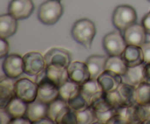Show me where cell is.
<instances>
[{"mask_svg": "<svg viewBox=\"0 0 150 124\" xmlns=\"http://www.w3.org/2000/svg\"><path fill=\"white\" fill-rule=\"evenodd\" d=\"M48 104L36 99L34 102L28 103L25 117L32 123H36L42 118L48 117Z\"/></svg>", "mask_w": 150, "mask_h": 124, "instance_id": "obj_18", "label": "cell"}, {"mask_svg": "<svg viewBox=\"0 0 150 124\" xmlns=\"http://www.w3.org/2000/svg\"><path fill=\"white\" fill-rule=\"evenodd\" d=\"M137 13L133 7L127 4L116 7L112 15V23L120 32H123L132 25L136 23Z\"/></svg>", "mask_w": 150, "mask_h": 124, "instance_id": "obj_3", "label": "cell"}, {"mask_svg": "<svg viewBox=\"0 0 150 124\" xmlns=\"http://www.w3.org/2000/svg\"><path fill=\"white\" fill-rule=\"evenodd\" d=\"M58 1H61V0H58Z\"/></svg>", "mask_w": 150, "mask_h": 124, "instance_id": "obj_40", "label": "cell"}, {"mask_svg": "<svg viewBox=\"0 0 150 124\" xmlns=\"http://www.w3.org/2000/svg\"><path fill=\"white\" fill-rule=\"evenodd\" d=\"M144 74H145V79H146V81L150 83V63L145 64Z\"/></svg>", "mask_w": 150, "mask_h": 124, "instance_id": "obj_39", "label": "cell"}, {"mask_svg": "<svg viewBox=\"0 0 150 124\" xmlns=\"http://www.w3.org/2000/svg\"><path fill=\"white\" fill-rule=\"evenodd\" d=\"M109 123H139L137 114H136V104L122 106L117 108V115L110 120Z\"/></svg>", "mask_w": 150, "mask_h": 124, "instance_id": "obj_15", "label": "cell"}, {"mask_svg": "<svg viewBox=\"0 0 150 124\" xmlns=\"http://www.w3.org/2000/svg\"><path fill=\"white\" fill-rule=\"evenodd\" d=\"M0 117H1V123L5 124V123H10L12 120V117L10 116V114L6 111L5 109L4 108H1L0 109Z\"/></svg>", "mask_w": 150, "mask_h": 124, "instance_id": "obj_36", "label": "cell"}, {"mask_svg": "<svg viewBox=\"0 0 150 124\" xmlns=\"http://www.w3.org/2000/svg\"><path fill=\"white\" fill-rule=\"evenodd\" d=\"M62 124H76L77 122V116H76V112L70 108L67 113L63 117Z\"/></svg>", "mask_w": 150, "mask_h": 124, "instance_id": "obj_33", "label": "cell"}, {"mask_svg": "<svg viewBox=\"0 0 150 124\" xmlns=\"http://www.w3.org/2000/svg\"><path fill=\"white\" fill-rule=\"evenodd\" d=\"M63 7L58 0H48L42 3L38 10V18L48 26L54 25L63 14Z\"/></svg>", "mask_w": 150, "mask_h": 124, "instance_id": "obj_4", "label": "cell"}, {"mask_svg": "<svg viewBox=\"0 0 150 124\" xmlns=\"http://www.w3.org/2000/svg\"><path fill=\"white\" fill-rule=\"evenodd\" d=\"M142 25L144 28L146 34H150V11L142 18Z\"/></svg>", "mask_w": 150, "mask_h": 124, "instance_id": "obj_37", "label": "cell"}, {"mask_svg": "<svg viewBox=\"0 0 150 124\" xmlns=\"http://www.w3.org/2000/svg\"><path fill=\"white\" fill-rule=\"evenodd\" d=\"M121 57L127 67H136L144 63L143 50L139 46L127 45Z\"/></svg>", "mask_w": 150, "mask_h": 124, "instance_id": "obj_21", "label": "cell"}, {"mask_svg": "<svg viewBox=\"0 0 150 124\" xmlns=\"http://www.w3.org/2000/svg\"><path fill=\"white\" fill-rule=\"evenodd\" d=\"M91 107L96 116L97 123L108 124L110 120L117 115V109L110 103L104 94L100 99L96 101Z\"/></svg>", "mask_w": 150, "mask_h": 124, "instance_id": "obj_8", "label": "cell"}, {"mask_svg": "<svg viewBox=\"0 0 150 124\" xmlns=\"http://www.w3.org/2000/svg\"><path fill=\"white\" fill-rule=\"evenodd\" d=\"M107 57L104 55H95L89 57L86 61V64L90 73V79L98 80V77L105 71V63Z\"/></svg>", "mask_w": 150, "mask_h": 124, "instance_id": "obj_23", "label": "cell"}, {"mask_svg": "<svg viewBox=\"0 0 150 124\" xmlns=\"http://www.w3.org/2000/svg\"><path fill=\"white\" fill-rule=\"evenodd\" d=\"M67 103H68L69 106L76 112L83 110L89 106L86 101L83 99V97L81 94H79L77 96L73 98Z\"/></svg>", "mask_w": 150, "mask_h": 124, "instance_id": "obj_32", "label": "cell"}, {"mask_svg": "<svg viewBox=\"0 0 150 124\" xmlns=\"http://www.w3.org/2000/svg\"><path fill=\"white\" fill-rule=\"evenodd\" d=\"M144 53V61L145 64L150 63V42H146L141 47Z\"/></svg>", "mask_w": 150, "mask_h": 124, "instance_id": "obj_35", "label": "cell"}, {"mask_svg": "<svg viewBox=\"0 0 150 124\" xmlns=\"http://www.w3.org/2000/svg\"><path fill=\"white\" fill-rule=\"evenodd\" d=\"M48 78L59 88L69 80L67 68L58 65H50L46 67Z\"/></svg>", "mask_w": 150, "mask_h": 124, "instance_id": "obj_24", "label": "cell"}, {"mask_svg": "<svg viewBox=\"0 0 150 124\" xmlns=\"http://www.w3.org/2000/svg\"><path fill=\"white\" fill-rule=\"evenodd\" d=\"M16 96L15 83L7 76H1L0 79V107L5 108Z\"/></svg>", "mask_w": 150, "mask_h": 124, "instance_id": "obj_19", "label": "cell"}, {"mask_svg": "<svg viewBox=\"0 0 150 124\" xmlns=\"http://www.w3.org/2000/svg\"><path fill=\"white\" fill-rule=\"evenodd\" d=\"M127 67L121 56H109L105 63V70L111 71L122 76L126 72Z\"/></svg>", "mask_w": 150, "mask_h": 124, "instance_id": "obj_29", "label": "cell"}, {"mask_svg": "<svg viewBox=\"0 0 150 124\" xmlns=\"http://www.w3.org/2000/svg\"><path fill=\"white\" fill-rule=\"evenodd\" d=\"M68 103L63 99L58 98L48 104V118L54 123L60 124L67 111L70 109Z\"/></svg>", "mask_w": 150, "mask_h": 124, "instance_id": "obj_20", "label": "cell"}, {"mask_svg": "<svg viewBox=\"0 0 150 124\" xmlns=\"http://www.w3.org/2000/svg\"><path fill=\"white\" fill-rule=\"evenodd\" d=\"M59 97L68 102L73 98L80 94L81 85L69 79L66 83L59 87Z\"/></svg>", "mask_w": 150, "mask_h": 124, "instance_id": "obj_27", "label": "cell"}, {"mask_svg": "<svg viewBox=\"0 0 150 124\" xmlns=\"http://www.w3.org/2000/svg\"><path fill=\"white\" fill-rule=\"evenodd\" d=\"M27 104H28L23 100L18 98L17 96H15L4 109H6V111L10 114L13 119L25 117L27 109Z\"/></svg>", "mask_w": 150, "mask_h": 124, "instance_id": "obj_26", "label": "cell"}, {"mask_svg": "<svg viewBox=\"0 0 150 124\" xmlns=\"http://www.w3.org/2000/svg\"><path fill=\"white\" fill-rule=\"evenodd\" d=\"M148 1H150V0H148Z\"/></svg>", "mask_w": 150, "mask_h": 124, "instance_id": "obj_41", "label": "cell"}, {"mask_svg": "<svg viewBox=\"0 0 150 124\" xmlns=\"http://www.w3.org/2000/svg\"><path fill=\"white\" fill-rule=\"evenodd\" d=\"M71 34L75 41L89 49L96 34L95 23L89 19H80L72 27Z\"/></svg>", "mask_w": 150, "mask_h": 124, "instance_id": "obj_1", "label": "cell"}, {"mask_svg": "<svg viewBox=\"0 0 150 124\" xmlns=\"http://www.w3.org/2000/svg\"><path fill=\"white\" fill-rule=\"evenodd\" d=\"M145 63L133 67H127L126 72L122 75V81L130 86L136 88L143 82L146 81L144 74Z\"/></svg>", "mask_w": 150, "mask_h": 124, "instance_id": "obj_17", "label": "cell"}, {"mask_svg": "<svg viewBox=\"0 0 150 124\" xmlns=\"http://www.w3.org/2000/svg\"><path fill=\"white\" fill-rule=\"evenodd\" d=\"M80 94L86 101L89 106H91L103 96L104 91L98 80L89 79L81 85Z\"/></svg>", "mask_w": 150, "mask_h": 124, "instance_id": "obj_11", "label": "cell"}, {"mask_svg": "<svg viewBox=\"0 0 150 124\" xmlns=\"http://www.w3.org/2000/svg\"><path fill=\"white\" fill-rule=\"evenodd\" d=\"M23 61L24 73L28 75L36 76L46 68L45 58L40 53H27L23 55Z\"/></svg>", "mask_w": 150, "mask_h": 124, "instance_id": "obj_9", "label": "cell"}, {"mask_svg": "<svg viewBox=\"0 0 150 124\" xmlns=\"http://www.w3.org/2000/svg\"><path fill=\"white\" fill-rule=\"evenodd\" d=\"M38 91V85L28 78L19 79L15 83L16 96L27 104L36 100Z\"/></svg>", "mask_w": 150, "mask_h": 124, "instance_id": "obj_7", "label": "cell"}, {"mask_svg": "<svg viewBox=\"0 0 150 124\" xmlns=\"http://www.w3.org/2000/svg\"><path fill=\"white\" fill-rule=\"evenodd\" d=\"M78 124L97 123V118L94 110L89 106L83 110L76 112Z\"/></svg>", "mask_w": 150, "mask_h": 124, "instance_id": "obj_30", "label": "cell"}, {"mask_svg": "<svg viewBox=\"0 0 150 124\" xmlns=\"http://www.w3.org/2000/svg\"><path fill=\"white\" fill-rule=\"evenodd\" d=\"M136 114L139 123H150V104H136Z\"/></svg>", "mask_w": 150, "mask_h": 124, "instance_id": "obj_31", "label": "cell"}, {"mask_svg": "<svg viewBox=\"0 0 150 124\" xmlns=\"http://www.w3.org/2000/svg\"><path fill=\"white\" fill-rule=\"evenodd\" d=\"M98 81L102 87L104 93L115 91L122 83L121 76L107 70L98 77Z\"/></svg>", "mask_w": 150, "mask_h": 124, "instance_id": "obj_22", "label": "cell"}, {"mask_svg": "<svg viewBox=\"0 0 150 124\" xmlns=\"http://www.w3.org/2000/svg\"><path fill=\"white\" fill-rule=\"evenodd\" d=\"M44 58L46 67L50 65H58L67 68L71 61L70 53L63 48H51L45 54Z\"/></svg>", "mask_w": 150, "mask_h": 124, "instance_id": "obj_14", "label": "cell"}, {"mask_svg": "<svg viewBox=\"0 0 150 124\" xmlns=\"http://www.w3.org/2000/svg\"><path fill=\"white\" fill-rule=\"evenodd\" d=\"M2 69L4 74L8 77L18 78L24 72L23 57L16 53L7 55L2 63Z\"/></svg>", "mask_w": 150, "mask_h": 124, "instance_id": "obj_10", "label": "cell"}, {"mask_svg": "<svg viewBox=\"0 0 150 124\" xmlns=\"http://www.w3.org/2000/svg\"><path fill=\"white\" fill-rule=\"evenodd\" d=\"M135 88L126 83H122L115 91L104 93L105 97L115 108L122 106L136 104L133 99Z\"/></svg>", "mask_w": 150, "mask_h": 124, "instance_id": "obj_5", "label": "cell"}, {"mask_svg": "<svg viewBox=\"0 0 150 124\" xmlns=\"http://www.w3.org/2000/svg\"><path fill=\"white\" fill-rule=\"evenodd\" d=\"M69 79L81 85L90 79V73L86 63L75 61L67 67Z\"/></svg>", "mask_w": 150, "mask_h": 124, "instance_id": "obj_16", "label": "cell"}, {"mask_svg": "<svg viewBox=\"0 0 150 124\" xmlns=\"http://www.w3.org/2000/svg\"><path fill=\"white\" fill-rule=\"evenodd\" d=\"M10 123L13 124H18V123H21V124H30L32 123L26 117H21V118H13L12 119L11 122Z\"/></svg>", "mask_w": 150, "mask_h": 124, "instance_id": "obj_38", "label": "cell"}, {"mask_svg": "<svg viewBox=\"0 0 150 124\" xmlns=\"http://www.w3.org/2000/svg\"><path fill=\"white\" fill-rule=\"evenodd\" d=\"M17 20L10 13L0 16V38L7 39L16 34L18 29Z\"/></svg>", "mask_w": 150, "mask_h": 124, "instance_id": "obj_25", "label": "cell"}, {"mask_svg": "<svg viewBox=\"0 0 150 124\" xmlns=\"http://www.w3.org/2000/svg\"><path fill=\"white\" fill-rule=\"evenodd\" d=\"M35 77V83L38 85L37 99L49 104L59 97V88L48 78L46 68Z\"/></svg>", "mask_w": 150, "mask_h": 124, "instance_id": "obj_2", "label": "cell"}, {"mask_svg": "<svg viewBox=\"0 0 150 124\" xmlns=\"http://www.w3.org/2000/svg\"><path fill=\"white\" fill-rule=\"evenodd\" d=\"M9 52V44L6 39H0V58L6 57Z\"/></svg>", "mask_w": 150, "mask_h": 124, "instance_id": "obj_34", "label": "cell"}, {"mask_svg": "<svg viewBox=\"0 0 150 124\" xmlns=\"http://www.w3.org/2000/svg\"><path fill=\"white\" fill-rule=\"evenodd\" d=\"M127 45L123 34L118 31L110 32L103 39V47L109 56H121Z\"/></svg>", "mask_w": 150, "mask_h": 124, "instance_id": "obj_6", "label": "cell"}, {"mask_svg": "<svg viewBox=\"0 0 150 124\" xmlns=\"http://www.w3.org/2000/svg\"><path fill=\"white\" fill-rule=\"evenodd\" d=\"M34 8L32 0H12L8 6V13L17 20H23L30 17Z\"/></svg>", "mask_w": 150, "mask_h": 124, "instance_id": "obj_12", "label": "cell"}, {"mask_svg": "<svg viewBox=\"0 0 150 124\" xmlns=\"http://www.w3.org/2000/svg\"><path fill=\"white\" fill-rule=\"evenodd\" d=\"M123 36L127 45L142 47L146 42V32L142 25L135 23L123 32Z\"/></svg>", "mask_w": 150, "mask_h": 124, "instance_id": "obj_13", "label": "cell"}, {"mask_svg": "<svg viewBox=\"0 0 150 124\" xmlns=\"http://www.w3.org/2000/svg\"><path fill=\"white\" fill-rule=\"evenodd\" d=\"M133 99L136 104H150V83L145 81L135 88Z\"/></svg>", "mask_w": 150, "mask_h": 124, "instance_id": "obj_28", "label": "cell"}]
</instances>
